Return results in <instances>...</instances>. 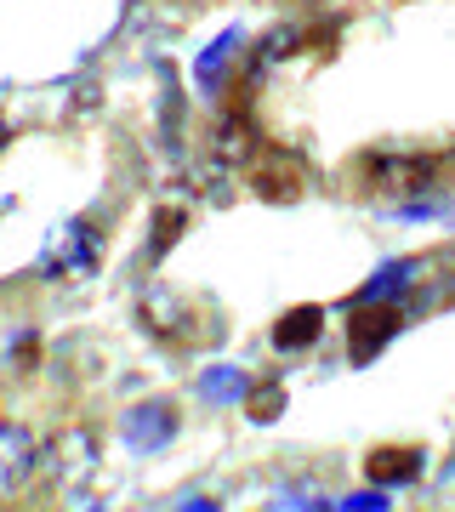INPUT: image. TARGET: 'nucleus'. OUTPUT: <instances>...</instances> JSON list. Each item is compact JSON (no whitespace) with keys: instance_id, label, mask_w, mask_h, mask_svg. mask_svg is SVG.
Instances as JSON below:
<instances>
[{"instance_id":"7ed1b4c3","label":"nucleus","mask_w":455,"mask_h":512,"mask_svg":"<svg viewBox=\"0 0 455 512\" xmlns=\"http://www.w3.org/2000/svg\"><path fill=\"white\" fill-rule=\"evenodd\" d=\"M370 177H382L387 188H421L433 177L427 160H370Z\"/></svg>"},{"instance_id":"20e7f679","label":"nucleus","mask_w":455,"mask_h":512,"mask_svg":"<svg viewBox=\"0 0 455 512\" xmlns=\"http://www.w3.org/2000/svg\"><path fill=\"white\" fill-rule=\"evenodd\" d=\"M251 148H256V137H251L245 120H222V126H217V154H222V160H245Z\"/></svg>"},{"instance_id":"423d86ee","label":"nucleus","mask_w":455,"mask_h":512,"mask_svg":"<svg viewBox=\"0 0 455 512\" xmlns=\"http://www.w3.org/2000/svg\"><path fill=\"white\" fill-rule=\"evenodd\" d=\"M319 319H325L319 308H296V313H291V325H279V342H285V348H296V342H308L313 330H319Z\"/></svg>"},{"instance_id":"f257e3e1","label":"nucleus","mask_w":455,"mask_h":512,"mask_svg":"<svg viewBox=\"0 0 455 512\" xmlns=\"http://www.w3.org/2000/svg\"><path fill=\"white\" fill-rule=\"evenodd\" d=\"M97 256H103V234L91 228V222H69V234L52 245V268L63 279H80L97 268Z\"/></svg>"},{"instance_id":"f03ea898","label":"nucleus","mask_w":455,"mask_h":512,"mask_svg":"<svg viewBox=\"0 0 455 512\" xmlns=\"http://www.w3.org/2000/svg\"><path fill=\"white\" fill-rule=\"evenodd\" d=\"M29 467H35V433L0 427V478L18 484V478H29Z\"/></svg>"},{"instance_id":"39448f33","label":"nucleus","mask_w":455,"mask_h":512,"mask_svg":"<svg viewBox=\"0 0 455 512\" xmlns=\"http://www.w3.org/2000/svg\"><path fill=\"white\" fill-rule=\"evenodd\" d=\"M370 319H376V325H353V353H376L387 342V336H393V325H399V319H393V313H370Z\"/></svg>"}]
</instances>
